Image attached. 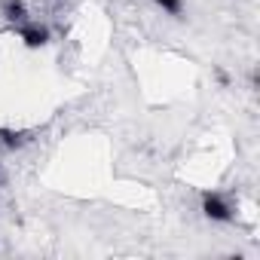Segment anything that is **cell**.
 <instances>
[{
    "label": "cell",
    "instance_id": "cell-1",
    "mask_svg": "<svg viewBox=\"0 0 260 260\" xmlns=\"http://www.w3.org/2000/svg\"><path fill=\"white\" fill-rule=\"evenodd\" d=\"M199 211H202V217L211 220V223H233V220H236L233 202H230L223 193H217V190H202V196H199Z\"/></svg>",
    "mask_w": 260,
    "mask_h": 260
},
{
    "label": "cell",
    "instance_id": "cell-3",
    "mask_svg": "<svg viewBox=\"0 0 260 260\" xmlns=\"http://www.w3.org/2000/svg\"><path fill=\"white\" fill-rule=\"evenodd\" d=\"M31 141H34V132H31V128H0V147L10 150V153L28 147Z\"/></svg>",
    "mask_w": 260,
    "mask_h": 260
},
{
    "label": "cell",
    "instance_id": "cell-4",
    "mask_svg": "<svg viewBox=\"0 0 260 260\" xmlns=\"http://www.w3.org/2000/svg\"><path fill=\"white\" fill-rule=\"evenodd\" d=\"M0 16H4V22H10L13 28L28 22L31 13H28V0H0Z\"/></svg>",
    "mask_w": 260,
    "mask_h": 260
},
{
    "label": "cell",
    "instance_id": "cell-6",
    "mask_svg": "<svg viewBox=\"0 0 260 260\" xmlns=\"http://www.w3.org/2000/svg\"><path fill=\"white\" fill-rule=\"evenodd\" d=\"M214 77H217L223 86H230V77H226V71H223V68H214Z\"/></svg>",
    "mask_w": 260,
    "mask_h": 260
},
{
    "label": "cell",
    "instance_id": "cell-2",
    "mask_svg": "<svg viewBox=\"0 0 260 260\" xmlns=\"http://www.w3.org/2000/svg\"><path fill=\"white\" fill-rule=\"evenodd\" d=\"M13 31H16V37H19V40H22L28 49H43V46H49V40H52V31H49V25H43V22H34V19H28V22L16 25Z\"/></svg>",
    "mask_w": 260,
    "mask_h": 260
},
{
    "label": "cell",
    "instance_id": "cell-5",
    "mask_svg": "<svg viewBox=\"0 0 260 260\" xmlns=\"http://www.w3.org/2000/svg\"><path fill=\"white\" fill-rule=\"evenodd\" d=\"M153 7L162 10V13L172 16V19H181V16H184V0H153Z\"/></svg>",
    "mask_w": 260,
    "mask_h": 260
}]
</instances>
